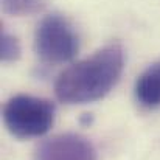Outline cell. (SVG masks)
<instances>
[{
    "label": "cell",
    "instance_id": "obj_2",
    "mask_svg": "<svg viewBox=\"0 0 160 160\" xmlns=\"http://www.w3.org/2000/svg\"><path fill=\"white\" fill-rule=\"evenodd\" d=\"M3 121L17 138L42 137L54 123V104L31 95H16L3 107Z\"/></svg>",
    "mask_w": 160,
    "mask_h": 160
},
{
    "label": "cell",
    "instance_id": "obj_3",
    "mask_svg": "<svg viewBox=\"0 0 160 160\" xmlns=\"http://www.w3.org/2000/svg\"><path fill=\"white\" fill-rule=\"evenodd\" d=\"M34 50L45 62L64 64L78 54L79 39L62 16L50 14L44 17L36 28Z\"/></svg>",
    "mask_w": 160,
    "mask_h": 160
},
{
    "label": "cell",
    "instance_id": "obj_7",
    "mask_svg": "<svg viewBox=\"0 0 160 160\" xmlns=\"http://www.w3.org/2000/svg\"><path fill=\"white\" fill-rule=\"evenodd\" d=\"M20 56V45H19V41L9 34L8 31H2V36H0V58L3 62H11V61H16L19 59Z\"/></svg>",
    "mask_w": 160,
    "mask_h": 160
},
{
    "label": "cell",
    "instance_id": "obj_6",
    "mask_svg": "<svg viewBox=\"0 0 160 160\" xmlns=\"http://www.w3.org/2000/svg\"><path fill=\"white\" fill-rule=\"evenodd\" d=\"M42 0H2L3 11L12 16L34 14L42 8Z\"/></svg>",
    "mask_w": 160,
    "mask_h": 160
},
{
    "label": "cell",
    "instance_id": "obj_4",
    "mask_svg": "<svg viewBox=\"0 0 160 160\" xmlns=\"http://www.w3.org/2000/svg\"><path fill=\"white\" fill-rule=\"evenodd\" d=\"M34 160H97L93 145L79 134H58L42 142Z\"/></svg>",
    "mask_w": 160,
    "mask_h": 160
},
{
    "label": "cell",
    "instance_id": "obj_5",
    "mask_svg": "<svg viewBox=\"0 0 160 160\" xmlns=\"http://www.w3.org/2000/svg\"><path fill=\"white\" fill-rule=\"evenodd\" d=\"M135 98L143 107L160 106V61L149 65L135 81Z\"/></svg>",
    "mask_w": 160,
    "mask_h": 160
},
{
    "label": "cell",
    "instance_id": "obj_1",
    "mask_svg": "<svg viewBox=\"0 0 160 160\" xmlns=\"http://www.w3.org/2000/svg\"><path fill=\"white\" fill-rule=\"evenodd\" d=\"M124 67L121 45L110 44L65 68L54 82V93L67 104L101 100L118 82Z\"/></svg>",
    "mask_w": 160,
    "mask_h": 160
}]
</instances>
